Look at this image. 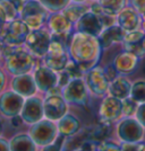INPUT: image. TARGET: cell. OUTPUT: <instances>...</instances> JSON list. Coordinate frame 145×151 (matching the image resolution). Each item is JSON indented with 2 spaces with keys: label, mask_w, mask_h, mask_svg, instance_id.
<instances>
[{
  "label": "cell",
  "mask_w": 145,
  "mask_h": 151,
  "mask_svg": "<svg viewBox=\"0 0 145 151\" xmlns=\"http://www.w3.org/2000/svg\"><path fill=\"white\" fill-rule=\"evenodd\" d=\"M138 63V57L132 52H121L114 59V68L117 69L118 73L121 75H129L136 69Z\"/></svg>",
  "instance_id": "e0dca14e"
},
{
  "label": "cell",
  "mask_w": 145,
  "mask_h": 151,
  "mask_svg": "<svg viewBox=\"0 0 145 151\" xmlns=\"http://www.w3.org/2000/svg\"><path fill=\"white\" fill-rule=\"evenodd\" d=\"M125 49L128 52H132L137 57H144L145 50L143 47L142 42H136V43H125Z\"/></svg>",
  "instance_id": "1f68e13d"
},
{
  "label": "cell",
  "mask_w": 145,
  "mask_h": 151,
  "mask_svg": "<svg viewBox=\"0 0 145 151\" xmlns=\"http://www.w3.org/2000/svg\"><path fill=\"white\" fill-rule=\"evenodd\" d=\"M57 126L51 120L39 121L34 123L30 130V135L39 145H48L57 137Z\"/></svg>",
  "instance_id": "5b68a950"
},
{
  "label": "cell",
  "mask_w": 145,
  "mask_h": 151,
  "mask_svg": "<svg viewBox=\"0 0 145 151\" xmlns=\"http://www.w3.org/2000/svg\"><path fill=\"white\" fill-rule=\"evenodd\" d=\"M28 34H30V26L24 20H13L5 28L2 38L6 44L18 46L26 42Z\"/></svg>",
  "instance_id": "8992f818"
},
{
  "label": "cell",
  "mask_w": 145,
  "mask_h": 151,
  "mask_svg": "<svg viewBox=\"0 0 145 151\" xmlns=\"http://www.w3.org/2000/svg\"><path fill=\"white\" fill-rule=\"evenodd\" d=\"M142 147H143V145H139L138 142H125L121 145V150H142Z\"/></svg>",
  "instance_id": "e575fe53"
},
{
  "label": "cell",
  "mask_w": 145,
  "mask_h": 151,
  "mask_svg": "<svg viewBox=\"0 0 145 151\" xmlns=\"http://www.w3.org/2000/svg\"><path fill=\"white\" fill-rule=\"evenodd\" d=\"M79 127H81V122L70 114H65L59 120V124H58V130L63 137L74 135L75 133L78 132Z\"/></svg>",
  "instance_id": "7402d4cb"
},
{
  "label": "cell",
  "mask_w": 145,
  "mask_h": 151,
  "mask_svg": "<svg viewBox=\"0 0 145 151\" xmlns=\"http://www.w3.org/2000/svg\"><path fill=\"white\" fill-rule=\"evenodd\" d=\"M4 57L6 58V67L13 75H23L28 72L34 64V59L24 49L8 45L2 49Z\"/></svg>",
  "instance_id": "7a4b0ae2"
},
{
  "label": "cell",
  "mask_w": 145,
  "mask_h": 151,
  "mask_svg": "<svg viewBox=\"0 0 145 151\" xmlns=\"http://www.w3.org/2000/svg\"><path fill=\"white\" fill-rule=\"evenodd\" d=\"M43 114V104L38 97H30L28 99H26L20 111V116L23 121L28 124H34L39 122L42 119Z\"/></svg>",
  "instance_id": "4fadbf2b"
},
{
  "label": "cell",
  "mask_w": 145,
  "mask_h": 151,
  "mask_svg": "<svg viewBox=\"0 0 145 151\" xmlns=\"http://www.w3.org/2000/svg\"><path fill=\"white\" fill-rule=\"evenodd\" d=\"M85 13H86V7L79 5L78 2H76L75 5L67 6L63 9V14L70 19V22H77Z\"/></svg>",
  "instance_id": "4316f807"
},
{
  "label": "cell",
  "mask_w": 145,
  "mask_h": 151,
  "mask_svg": "<svg viewBox=\"0 0 145 151\" xmlns=\"http://www.w3.org/2000/svg\"><path fill=\"white\" fill-rule=\"evenodd\" d=\"M39 1L51 12H58L65 9L69 2V0H39Z\"/></svg>",
  "instance_id": "f1b7e54d"
},
{
  "label": "cell",
  "mask_w": 145,
  "mask_h": 151,
  "mask_svg": "<svg viewBox=\"0 0 145 151\" xmlns=\"http://www.w3.org/2000/svg\"><path fill=\"white\" fill-rule=\"evenodd\" d=\"M47 8L39 0H26L20 8V17L30 28H39L47 18Z\"/></svg>",
  "instance_id": "3957f363"
},
{
  "label": "cell",
  "mask_w": 145,
  "mask_h": 151,
  "mask_svg": "<svg viewBox=\"0 0 145 151\" xmlns=\"http://www.w3.org/2000/svg\"><path fill=\"white\" fill-rule=\"evenodd\" d=\"M134 8L141 14H145V0H132Z\"/></svg>",
  "instance_id": "74e56055"
},
{
  "label": "cell",
  "mask_w": 145,
  "mask_h": 151,
  "mask_svg": "<svg viewBox=\"0 0 145 151\" xmlns=\"http://www.w3.org/2000/svg\"><path fill=\"white\" fill-rule=\"evenodd\" d=\"M49 27L61 40L68 35L71 28V22L65 14H55L49 18Z\"/></svg>",
  "instance_id": "ffe728a7"
},
{
  "label": "cell",
  "mask_w": 145,
  "mask_h": 151,
  "mask_svg": "<svg viewBox=\"0 0 145 151\" xmlns=\"http://www.w3.org/2000/svg\"><path fill=\"white\" fill-rule=\"evenodd\" d=\"M12 87L14 91L18 93L23 97H31L36 91V82L31 76L23 73L18 75L12 82Z\"/></svg>",
  "instance_id": "ac0fdd59"
},
{
  "label": "cell",
  "mask_w": 145,
  "mask_h": 151,
  "mask_svg": "<svg viewBox=\"0 0 145 151\" xmlns=\"http://www.w3.org/2000/svg\"><path fill=\"white\" fill-rule=\"evenodd\" d=\"M137 101L135 99H133L132 97L128 98L126 97L125 99H122V113L127 115V116H130L133 114L137 111Z\"/></svg>",
  "instance_id": "f546056e"
},
{
  "label": "cell",
  "mask_w": 145,
  "mask_h": 151,
  "mask_svg": "<svg viewBox=\"0 0 145 151\" xmlns=\"http://www.w3.org/2000/svg\"><path fill=\"white\" fill-rule=\"evenodd\" d=\"M4 86H5V75H4V72L0 69V91L2 90Z\"/></svg>",
  "instance_id": "ee69618b"
},
{
  "label": "cell",
  "mask_w": 145,
  "mask_h": 151,
  "mask_svg": "<svg viewBox=\"0 0 145 151\" xmlns=\"http://www.w3.org/2000/svg\"><path fill=\"white\" fill-rule=\"evenodd\" d=\"M118 23L125 31H135L139 25V16L137 12L132 8H125L119 12Z\"/></svg>",
  "instance_id": "44dd1931"
},
{
  "label": "cell",
  "mask_w": 145,
  "mask_h": 151,
  "mask_svg": "<svg viewBox=\"0 0 145 151\" xmlns=\"http://www.w3.org/2000/svg\"><path fill=\"white\" fill-rule=\"evenodd\" d=\"M44 115L48 117V120L56 121L60 120L67 112L66 99L63 98L59 94L51 93L43 103Z\"/></svg>",
  "instance_id": "9c48e42d"
},
{
  "label": "cell",
  "mask_w": 145,
  "mask_h": 151,
  "mask_svg": "<svg viewBox=\"0 0 145 151\" xmlns=\"http://www.w3.org/2000/svg\"><path fill=\"white\" fill-rule=\"evenodd\" d=\"M1 131H2V124H1V122H0V134H1Z\"/></svg>",
  "instance_id": "c3c4849f"
},
{
  "label": "cell",
  "mask_w": 145,
  "mask_h": 151,
  "mask_svg": "<svg viewBox=\"0 0 145 151\" xmlns=\"http://www.w3.org/2000/svg\"><path fill=\"white\" fill-rule=\"evenodd\" d=\"M142 44H143V47H144V50H145V35H144V38H143V41H142Z\"/></svg>",
  "instance_id": "bcb514c9"
},
{
  "label": "cell",
  "mask_w": 145,
  "mask_h": 151,
  "mask_svg": "<svg viewBox=\"0 0 145 151\" xmlns=\"http://www.w3.org/2000/svg\"><path fill=\"white\" fill-rule=\"evenodd\" d=\"M74 1H75V2H78V4H79V2H83V1H85V0H74Z\"/></svg>",
  "instance_id": "7dc6e473"
},
{
  "label": "cell",
  "mask_w": 145,
  "mask_h": 151,
  "mask_svg": "<svg viewBox=\"0 0 145 151\" xmlns=\"http://www.w3.org/2000/svg\"><path fill=\"white\" fill-rule=\"evenodd\" d=\"M102 46L99 37L78 33L73 37L70 44V54L76 62L81 65L83 71L94 68L101 57Z\"/></svg>",
  "instance_id": "6da1fadb"
},
{
  "label": "cell",
  "mask_w": 145,
  "mask_h": 151,
  "mask_svg": "<svg viewBox=\"0 0 145 151\" xmlns=\"http://www.w3.org/2000/svg\"><path fill=\"white\" fill-rule=\"evenodd\" d=\"M63 97L66 101L74 105H84L87 101V88L86 83L81 78H73L65 86Z\"/></svg>",
  "instance_id": "52a82bcc"
},
{
  "label": "cell",
  "mask_w": 145,
  "mask_h": 151,
  "mask_svg": "<svg viewBox=\"0 0 145 151\" xmlns=\"http://www.w3.org/2000/svg\"><path fill=\"white\" fill-rule=\"evenodd\" d=\"M103 26L98 15L94 13H85L77 20V29L81 33L90 34L93 36L100 35Z\"/></svg>",
  "instance_id": "9a60e30c"
},
{
  "label": "cell",
  "mask_w": 145,
  "mask_h": 151,
  "mask_svg": "<svg viewBox=\"0 0 145 151\" xmlns=\"http://www.w3.org/2000/svg\"><path fill=\"white\" fill-rule=\"evenodd\" d=\"M109 82L110 80L108 79L103 69L99 67H94L88 70L87 76H86V85L93 94L99 95V96L104 95L109 89Z\"/></svg>",
  "instance_id": "30bf717a"
},
{
  "label": "cell",
  "mask_w": 145,
  "mask_h": 151,
  "mask_svg": "<svg viewBox=\"0 0 145 151\" xmlns=\"http://www.w3.org/2000/svg\"><path fill=\"white\" fill-rule=\"evenodd\" d=\"M100 5L103 8L104 13L114 16L117 13L124 9L126 0H100Z\"/></svg>",
  "instance_id": "484cf974"
},
{
  "label": "cell",
  "mask_w": 145,
  "mask_h": 151,
  "mask_svg": "<svg viewBox=\"0 0 145 151\" xmlns=\"http://www.w3.org/2000/svg\"><path fill=\"white\" fill-rule=\"evenodd\" d=\"M44 57H45L47 65L56 71H63L68 63V55H67L66 46L60 38L51 40L49 50Z\"/></svg>",
  "instance_id": "277c9868"
},
{
  "label": "cell",
  "mask_w": 145,
  "mask_h": 151,
  "mask_svg": "<svg viewBox=\"0 0 145 151\" xmlns=\"http://www.w3.org/2000/svg\"><path fill=\"white\" fill-rule=\"evenodd\" d=\"M142 150H145V143L143 145V147H142Z\"/></svg>",
  "instance_id": "681fc988"
},
{
  "label": "cell",
  "mask_w": 145,
  "mask_h": 151,
  "mask_svg": "<svg viewBox=\"0 0 145 151\" xmlns=\"http://www.w3.org/2000/svg\"><path fill=\"white\" fill-rule=\"evenodd\" d=\"M104 72H106L108 79H109L110 81L114 80L116 77H117V73H118V71H117V69L114 68V65H109L107 69L104 70Z\"/></svg>",
  "instance_id": "8d00e7d4"
},
{
  "label": "cell",
  "mask_w": 145,
  "mask_h": 151,
  "mask_svg": "<svg viewBox=\"0 0 145 151\" xmlns=\"http://www.w3.org/2000/svg\"><path fill=\"white\" fill-rule=\"evenodd\" d=\"M143 15H144V17H145V14H143Z\"/></svg>",
  "instance_id": "f907efd6"
},
{
  "label": "cell",
  "mask_w": 145,
  "mask_h": 151,
  "mask_svg": "<svg viewBox=\"0 0 145 151\" xmlns=\"http://www.w3.org/2000/svg\"><path fill=\"white\" fill-rule=\"evenodd\" d=\"M144 38V33L139 31H132L127 33L124 38L125 43H136V42H142Z\"/></svg>",
  "instance_id": "d6a6232c"
},
{
  "label": "cell",
  "mask_w": 145,
  "mask_h": 151,
  "mask_svg": "<svg viewBox=\"0 0 145 151\" xmlns=\"http://www.w3.org/2000/svg\"><path fill=\"white\" fill-rule=\"evenodd\" d=\"M130 97L137 103H145V80H138L133 85Z\"/></svg>",
  "instance_id": "83f0119b"
},
{
  "label": "cell",
  "mask_w": 145,
  "mask_h": 151,
  "mask_svg": "<svg viewBox=\"0 0 145 151\" xmlns=\"http://www.w3.org/2000/svg\"><path fill=\"white\" fill-rule=\"evenodd\" d=\"M4 25H5V23L0 19V35H2L4 34V31H5V27H4Z\"/></svg>",
  "instance_id": "f6af8a7d"
},
{
  "label": "cell",
  "mask_w": 145,
  "mask_h": 151,
  "mask_svg": "<svg viewBox=\"0 0 145 151\" xmlns=\"http://www.w3.org/2000/svg\"><path fill=\"white\" fill-rule=\"evenodd\" d=\"M136 115H137V120H138L139 123L143 126H145V103H143V104L137 108Z\"/></svg>",
  "instance_id": "d590c367"
},
{
  "label": "cell",
  "mask_w": 145,
  "mask_h": 151,
  "mask_svg": "<svg viewBox=\"0 0 145 151\" xmlns=\"http://www.w3.org/2000/svg\"><path fill=\"white\" fill-rule=\"evenodd\" d=\"M96 147H95L94 142H91V141H85L82 143L81 147V150H95Z\"/></svg>",
  "instance_id": "ab89813d"
},
{
  "label": "cell",
  "mask_w": 145,
  "mask_h": 151,
  "mask_svg": "<svg viewBox=\"0 0 145 151\" xmlns=\"http://www.w3.org/2000/svg\"><path fill=\"white\" fill-rule=\"evenodd\" d=\"M10 150V145L7 142L6 140H2L0 139V151H7Z\"/></svg>",
  "instance_id": "b9f144b4"
},
{
  "label": "cell",
  "mask_w": 145,
  "mask_h": 151,
  "mask_svg": "<svg viewBox=\"0 0 145 151\" xmlns=\"http://www.w3.org/2000/svg\"><path fill=\"white\" fill-rule=\"evenodd\" d=\"M18 8L12 0H0V19L5 23L7 20H15L18 15Z\"/></svg>",
  "instance_id": "d4e9b609"
},
{
  "label": "cell",
  "mask_w": 145,
  "mask_h": 151,
  "mask_svg": "<svg viewBox=\"0 0 145 151\" xmlns=\"http://www.w3.org/2000/svg\"><path fill=\"white\" fill-rule=\"evenodd\" d=\"M71 77L68 75V72L65 70V71H61L60 75H59V85L60 86H66L68 82L70 81Z\"/></svg>",
  "instance_id": "f35d334b"
},
{
  "label": "cell",
  "mask_w": 145,
  "mask_h": 151,
  "mask_svg": "<svg viewBox=\"0 0 145 151\" xmlns=\"http://www.w3.org/2000/svg\"><path fill=\"white\" fill-rule=\"evenodd\" d=\"M99 150L102 151H114V150H121V147L117 145L114 142H111V141H103L99 145Z\"/></svg>",
  "instance_id": "836d02e7"
},
{
  "label": "cell",
  "mask_w": 145,
  "mask_h": 151,
  "mask_svg": "<svg viewBox=\"0 0 145 151\" xmlns=\"http://www.w3.org/2000/svg\"><path fill=\"white\" fill-rule=\"evenodd\" d=\"M22 123H23V119H22V116L19 117V116H13L12 117V125L14 127H19V126L22 125Z\"/></svg>",
  "instance_id": "60d3db41"
},
{
  "label": "cell",
  "mask_w": 145,
  "mask_h": 151,
  "mask_svg": "<svg viewBox=\"0 0 145 151\" xmlns=\"http://www.w3.org/2000/svg\"><path fill=\"white\" fill-rule=\"evenodd\" d=\"M130 90H132V86L129 81L124 77H119L112 80V83L109 86V91L110 95L117 97L119 99H125L130 95Z\"/></svg>",
  "instance_id": "603a6c76"
},
{
  "label": "cell",
  "mask_w": 145,
  "mask_h": 151,
  "mask_svg": "<svg viewBox=\"0 0 145 151\" xmlns=\"http://www.w3.org/2000/svg\"><path fill=\"white\" fill-rule=\"evenodd\" d=\"M65 70L68 72V75L71 77V79L73 78H81L83 75V69L75 60L74 61H69V62L67 63Z\"/></svg>",
  "instance_id": "4dcf8cb0"
},
{
  "label": "cell",
  "mask_w": 145,
  "mask_h": 151,
  "mask_svg": "<svg viewBox=\"0 0 145 151\" xmlns=\"http://www.w3.org/2000/svg\"><path fill=\"white\" fill-rule=\"evenodd\" d=\"M61 148H60V145H45V148H44V150H60Z\"/></svg>",
  "instance_id": "7bdbcfd3"
},
{
  "label": "cell",
  "mask_w": 145,
  "mask_h": 151,
  "mask_svg": "<svg viewBox=\"0 0 145 151\" xmlns=\"http://www.w3.org/2000/svg\"><path fill=\"white\" fill-rule=\"evenodd\" d=\"M34 80L36 82L39 89L43 91H50L57 85L58 77L53 72V69L47 65V67H41L35 71Z\"/></svg>",
  "instance_id": "2e32d148"
},
{
  "label": "cell",
  "mask_w": 145,
  "mask_h": 151,
  "mask_svg": "<svg viewBox=\"0 0 145 151\" xmlns=\"http://www.w3.org/2000/svg\"><path fill=\"white\" fill-rule=\"evenodd\" d=\"M24 98L16 91H6L0 97V112L5 116L13 117L22 111Z\"/></svg>",
  "instance_id": "8fae6325"
},
{
  "label": "cell",
  "mask_w": 145,
  "mask_h": 151,
  "mask_svg": "<svg viewBox=\"0 0 145 151\" xmlns=\"http://www.w3.org/2000/svg\"><path fill=\"white\" fill-rule=\"evenodd\" d=\"M35 145L36 143L31 138V135H27V134H24V133L17 134L9 142L10 150L16 151H33L35 150Z\"/></svg>",
  "instance_id": "cb8c5ba5"
},
{
  "label": "cell",
  "mask_w": 145,
  "mask_h": 151,
  "mask_svg": "<svg viewBox=\"0 0 145 151\" xmlns=\"http://www.w3.org/2000/svg\"><path fill=\"white\" fill-rule=\"evenodd\" d=\"M138 120L126 119L118 125V135L125 142H139L143 139V127Z\"/></svg>",
  "instance_id": "7c38bea8"
},
{
  "label": "cell",
  "mask_w": 145,
  "mask_h": 151,
  "mask_svg": "<svg viewBox=\"0 0 145 151\" xmlns=\"http://www.w3.org/2000/svg\"><path fill=\"white\" fill-rule=\"evenodd\" d=\"M51 35L45 29H38L30 32L28 36L26 38V43L28 49L39 57H44L49 50L51 43Z\"/></svg>",
  "instance_id": "ba28073f"
},
{
  "label": "cell",
  "mask_w": 145,
  "mask_h": 151,
  "mask_svg": "<svg viewBox=\"0 0 145 151\" xmlns=\"http://www.w3.org/2000/svg\"><path fill=\"white\" fill-rule=\"evenodd\" d=\"M122 114V101L119 98L110 96L102 101L100 107V116L106 122L118 120Z\"/></svg>",
  "instance_id": "5bb4252c"
},
{
  "label": "cell",
  "mask_w": 145,
  "mask_h": 151,
  "mask_svg": "<svg viewBox=\"0 0 145 151\" xmlns=\"http://www.w3.org/2000/svg\"><path fill=\"white\" fill-rule=\"evenodd\" d=\"M124 31L125 29L121 26L117 25H111L107 28H103V31L100 34V37H99L102 49H107L109 46H111L112 43L122 42L125 38V35H126Z\"/></svg>",
  "instance_id": "d6986e66"
}]
</instances>
